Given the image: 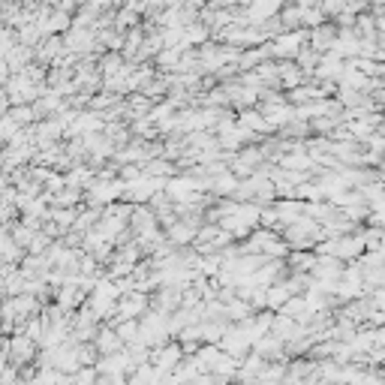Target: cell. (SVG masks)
<instances>
[{
  "instance_id": "1",
  "label": "cell",
  "mask_w": 385,
  "mask_h": 385,
  "mask_svg": "<svg viewBox=\"0 0 385 385\" xmlns=\"http://www.w3.org/2000/svg\"><path fill=\"white\" fill-rule=\"evenodd\" d=\"M37 355H39V346H37V340H30L28 334H15L6 340V358H10L15 367L30 364Z\"/></svg>"
},
{
  "instance_id": "2",
  "label": "cell",
  "mask_w": 385,
  "mask_h": 385,
  "mask_svg": "<svg viewBox=\"0 0 385 385\" xmlns=\"http://www.w3.org/2000/svg\"><path fill=\"white\" fill-rule=\"evenodd\" d=\"M337 37H340V28L337 24H319V28H313L310 33H307V39H310V46H313V51H331L334 48V42H337Z\"/></svg>"
},
{
  "instance_id": "3",
  "label": "cell",
  "mask_w": 385,
  "mask_h": 385,
  "mask_svg": "<svg viewBox=\"0 0 385 385\" xmlns=\"http://www.w3.org/2000/svg\"><path fill=\"white\" fill-rule=\"evenodd\" d=\"M310 274L316 277V280H337L340 274H343V265H340L337 256H328V253H322V256H313Z\"/></svg>"
},
{
  "instance_id": "4",
  "label": "cell",
  "mask_w": 385,
  "mask_h": 385,
  "mask_svg": "<svg viewBox=\"0 0 385 385\" xmlns=\"http://www.w3.org/2000/svg\"><path fill=\"white\" fill-rule=\"evenodd\" d=\"M93 346H96V352H100L102 358H109V355H118L120 349H124V340L118 337L115 328H102V331H96Z\"/></svg>"
},
{
  "instance_id": "5",
  "label": "cell",
  "mask_w": 385,
  "mask_h": 385,
  "mask_svg": "<svg viewBox=\"0 0 385 385\" xmlns=\"http://www.w3.org/2000/svg\"><path fill=\"white\" fill-rule=\"evenodd\" d=\"M151 358L156 361V367L160 370H172V367H178L181 361H183V349L178 346V343H172V346H156L154 352H151Z\"/></svg>"
},
{
  "instance_id": "6",
  "label": "cell",
  "mask_w": 385,
  "mask_h": 385,
  "mask_svg": "<svg viewBox=\"0 0 385 385\" xmlns=\"http://www.w3.org/2000/svg\"><path fill=\"white\" fill-rule=\"evenodd\" d=\"M82 301H84V289H78L75 283H69V286H64V289H57V307L69 310V307H78Z\"/></svg>"
},
{
  "instance_id": "7",
  "label": "cell",
  "mask_w": 385,
  "mask_h": 385,
  "mask_svg": "<svg viewBox=\"0 0 385 385\" xmlns=\"http://www.w3.org/2000/svg\"><path fill=\"white\" fill-rule=\"evenodd\" d=\"M319 60H322L319 51H313V48H301L298 55H295V66H298L301 73H316Z\"/></svg>"
},
{
  "instance_id": "8",
  "label": "cell",
  "mask_w": 385,
  "mask_h": 385,
  "mask_svg": "<svg viewBox=\"0 0 385 385\" xmlns=\"http://www.w3.org/2000/svg\"><path fill=\"white\" fill-rule=\"evenodd\" d=\"M280 24H283V30H298L301 28V6L298 3L286 6L283 15H280Z\"/></svg>"
},
{
  "instance_id": "9",
  "label": "cell",
  "mask_w": 385,
  "mask_h": 385,
  "mask_svg": "<svg viewBox=\"0 0 385 385\" xmlns=\"http://www.w3.org/2000/svg\"><path fill=\"white\" fill-rule=\"evenodd\" d=\"M289 100L292 102H316V100H325V93H322V87H295L292 93H289Z\"/></svg>"
},
{
  "instance_id": "10",
  "label": "cell",
  "mask_w": 385,
  "mask_h": 385,
  "mask_svg": "<svg viewBox=\"0 0 385 385\" xmlns=\"http://www.w3.org/2000/svg\"><path fill=\"white\" fill-rule=\"evenodd\" d=\"M6 118H10L15 127H28V124H33V120H37V118H33V109L30 106H24V109L15 106V109H10V115H6Z\"/></svg>"
},
{
  "instance_id": "11",
  "label": "cell",
  "mask_w": 385,
  "mask_h": 385,
  "mask_svg": "<svg viewBox=\"0 0 385 385\" xmlns=\"http://www.w3.org/2000/svg\"><path fill=\"white\" fill-rule=\"evenodd\" d=\"M66 24H69V15H66V12H57L48 24H42V30H51V33H55V30H64Z\"/></svg>"
},
{
  "instance_id": "12",
  "label": "cell",
  "mask_w": 385,
  "mask_h": 385,
  "mask_svg": "<svg viewBox=\"0 0 385 385\" xmlns=\"http://www.w3.org/2000/svg\"><path fill=\"white\" fill-rule=\"evenodd\" d=\"M235 3H238V0H214V6H217V10H232Z\"/></svg>"
},
{
  "instance_id": "13",
  "label": "cell",
  "mask_w": 385,
  "mask_h": 385,
  "mask_svg": "<svg viewBox=\"0 0 385 385\" xmlns=\"http://www.w3.org/2000/svg\"><path fill=\"white\" fill-rule=\"evenodd\" d=\"M367 6H376V10H382L385 0H367Z\"/></svg>"
},
{
  "instance_id": "14",
  "label": "cell",
  "mask_w": 385,
  "mask_h": 385,
  "mask_svg": "<svg viewBox=\"0 0 385 385\" xmlns=\"http://www.w3.org/2000/svg\"><path fill=\"white\" fill-rule=\"evenodd\" d=\"M0 349H3V352H6V343H3V340H0Z\"/></svg>"
}]
</instances>
